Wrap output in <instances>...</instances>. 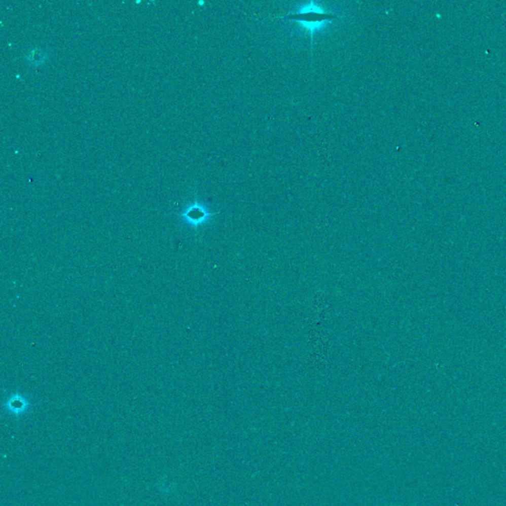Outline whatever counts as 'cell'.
Masks as SVG:
<instances>
[{"label":"cell","mask_w":506,"mask_h":506,"mask_svg":"<svg viewBox=\"0 0 506 506\" xmlns=\"http://www.w3.org/2000/svg\"><path fill=\"white\" fill-rule=\"evenodd\" d=\"M9 408L15 412H21L25 408V403L22 400H13L10 402Z\"/></svg>","instance_id":"3"},{"label":"cell","mask_w":506,"mask_h":506,"mask_svg":"<svg viewBox=\"0 0 506 506\" xmlns=\"http://www.w3.org/2000/svg\"><path fill=\"white\" fill-rule=\"evenodd\" d=\"M188 218L193 220V221H197V220H201L203 219L205 215H206V213L203 209L201 208H198V207H193L191 208V210L188 212Z\"/></svg>","instance_id":"2"},{"label":"cell","mask_w":506,"mask_h":506,"mask_svg":"<svg viewBox=\"0 0 506 506\" xmlns=\"http://www.w3.org/2000/svg\"><path fill=\"white\" fill-rule=\"evenodd\" d=\"M283 19L296 22L302 26L310 33L312 41L315 31L321 29L332 21L338 19V16L315 2H309L297 11L286 15Z\"/></svg>","instance_id":"1"}]
</instances>
